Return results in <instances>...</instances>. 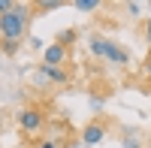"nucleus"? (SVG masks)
<instances>
[{"label": "nucleus", "instance_id": "nucleus-1", "mask_svg": "<svg viewBox=\"0 0 151 148\" xmlns=\"http://www.w3.org/2000/svg\"><path fill=\"white\" fill-rule=\"evenodd\" d=\"M30 9H33L30 3H15L6 15H0V36L21 42V36H24V30H27V24H30V15H33Z\"/></svg>", "mask_w": 151, "mask_h": 148}, {"label": "nucleus", "instance_id": "nucleus-2", "mask_svg": "<svg viewBox=\"0 0 151 148\" xmlns=\"http://www.w3.org/2000/svg\"><path fill=\"white\" fill-rule=\"evenodd\" d=\"M91 52H94V57H106L109 64H115V67H127L130 64L127 48L112 42V40H103V36H91Z\"/></svg>", "mask_w": 151, "mask_h": 148}, {"label": "nucleus", "instance_id": "nucleus-3", "mask_svg": "<svg viewBox=\"0 0 151 148\" xmlns=\"http://www.w3.org/2000/svg\"><path fill=\"white\" fill-rule=\"evenodd\" d=\"M42 124H45V115H42L40 106H24L21 112H18V127H21V133H27V136L40 133Z\"/></svg>", "mask_w": 151, "mask_h": 148}, {"label": "nucleus", "instance_id": "nucleus-4", "mask_svg": "<svg viewBox=\"0 0 151 148\" xmlns=\"http://www.w3.org/2000/svg\"><path fill=\"white\" fill-rule=\"evenodd\" d=\"M106 133H109V121L103 118H94V121H88V124L82 127V145H97V142H103L106 139Z\"/></svg>", "mask_w": 151, "mask_h": 148}, {"label": "nucleus", "instance_id": "nucleus-5", "mask_svg": "<svg viewBox=\"0 0 151 148\" xmlns=\"http://www.w3.org/2000/svg\"><path fill=\"white\" fill-rule=\"evenodd\" d=\"M67 57H70V48L58 45V42H52V45L42 48V64H48V67H64Z\"/></svg>", "mask_w": 151, "mask_h": 148}, {"label": "nucleus", "instance_id": "nucleus-6", "mask_svg": "<svg viewBox=\"0 0 151 148\" xmlns=\"http://www.w3.org/2000/svg\"><path fill=\"white\" fill-rule=\"evenodd\" d=\"M36 73H40V76H45V82H48V85H67V82H70V73H67L64 67H48V64H40V67H36Z\"/></svg>", "mask_w": 151, "mask_h": 148}, {"label": "nucleus", "instance_id": "nucleus-7", "mask_svg": "<svg viewBox=\"0 0 151 148\" xmlns=\"http://www.w3.org/2000/svg\"><path fill=\"white\" fill-rule=\"evenodd\" d=\"M121 145H124V148H142V136H139V130H136V127H124Z\"/></svg>", "mask_w": 151, "mask_h": 148}, {"label": "nucleus", "instance_id": "nucleus-8", "mask_svg": "<svg viewBox=\"0 0 151 148\" xmlns=\"http://www.w3.org/2000/svg\"><path fill=\"white\" fill-rule=\"evenodd\" d=\"M76 40H79V30H76V27H64V30L58 33V40H55V42H58V45H64V48H70Z\"/></svg>", "mask_w": 151, "mask_h": 148}, {"label": "nucleus", "instance_id": "nucleus-9", "mask_svg": "<svg viewBox=\"0 0 151 148\" xmlns=\"http://www.w3.org/2000/svg\"><path fill=\"white\" fill-rule=\"evenodd\" d=\"M64 6V0H36L33 3V12H55Z\"/></svg>", "mask_w": 151, "mask_h": 148}, {"label": "nucleus", "instance_id": "nucleus-10", "mask_svg": "<svg viewBox=\"0 0 151 148\" xmlns=\"http://www.w3.org/2000/svg\"><path fill=\"white\" fill-rule=\"evenodd\" d=\"M18 45H21L18 40H3V36H0V52H3L6 57H12V55H15V52H18Z\"/></svg>", "mask_w": 151, "mask_h": 148}, {"label": "nucleus", "instance_id": "nucleus-11", "mask_svg": "<svg viewBox=\"0 0 151 148\" xmlns=\"http://www.w3.org/2000/svg\"><path fill=\"white\" fill-rule=\"evenodd\" d=\"M73 6L79 9V12H94V9H100L103 3H100V0H76Z\"/></svg>", "mask_w": 151, "mask_h": 148}, {"label": "nucleus", "instance_id": "nucleus-12", "mask_svg": "<svg viewBox=\"0 0 151 148\" xmlns=\"http://www.w3.org/2000/svg\"><path fill=\"white\" fill-rule=\"evenodd\" d=\"M142 76H145V79H151V55L145 57V64H142Z\"/></svg>", "mask_w": 151, "mask_h": 148}, {"label": "nucleus", "instance_id": "nucleus-13", "mask_svg": "<svg viewBox=\"0 0 151 148\" xmlns=\"http://www.w3.org/2000/svg\"><path fill=\"white\" fill-rule=\"evenodd\" d=\"M12 6H15V3H12V0H0V15H6V12H9Z\"/></svg>", "mask_w": 151, "mask_h": 148}, {"label": "nucleus", "instance_id": "nucleus-14", "mask_svg": "<svg viewBox=\"0 0 151 148\" xmlns=\"http://www.w3.org/2000/svg\"><path fill=\"white\" fill-rule=\"evenodd\" d=\"M127 12H130V15H139L142 6H139V3H127Z\"/></svg>", "mask_w": 151, "mask_h": 148}, {"label": "nucleus", "instance_id": "nucleus-15", "mask_svg": "<svg viewBox=\"0 0 151 148\" xmlns=\"http://www.w3.org/2000/svg\"><path fill=\"white\" fill-rule=\"evenodd\" d=\"M91 106H94L97 112H100V109H103V97H94V100H91Z\"/></svg>", "mask_w": 151, "mask_h": 148}, {"label": "nucleus", "instance_id": "nucleus-16", "mask_svg": "<svg viewBox=\"0 0 151 148\" xmlns=\"http://www.w3.org/2000/svg\"><path fill=\"white\" fill-rule=\"evenodd\" d=\"M145 40H148V45H151V18L145 21Z\"/></svg>", "mask_w": 151, "mask_h": 148}, {"label": "nucleus", "instance_id": "nucleus-17", "mask_svg": "<svg viewBox=\"0 0 151 148\" xmlns=\"http://www.w3.org/2000/svg\"><path fill=\"white\" fill-rule=\"evenodd\" d=\"M40 148H60V145H58V142H52V139H48V142H42Z\"/></svg>", "mask_w": 151, "mask_h": 148}]
</instances>
